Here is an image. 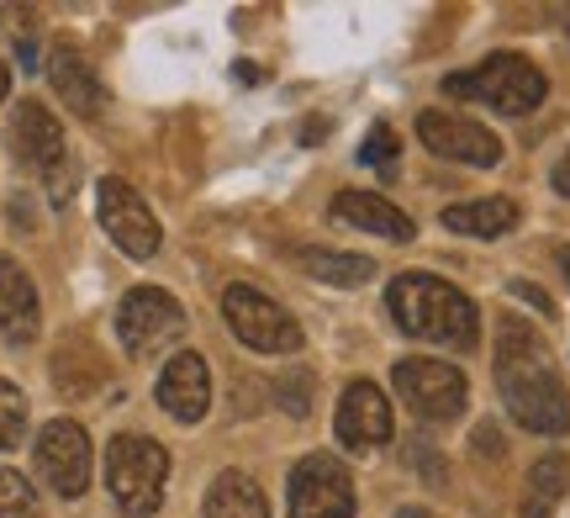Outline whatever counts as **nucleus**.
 Masks as SVG:
<instances>
[{
    "mask_svg": "<svg viewBox=\"0 0 570 518\" xmlns=\"http://www.w3.org/2000/svg\"><path fill=\"white\" fill-rule=\"evenodd\" d=\"M497 392L529 434H566L570 429L566 381L554 375L550 350L539 344V333L523 317H508L497 329Z\"/></svg>",
    "mask_w": 570,
    "mask_h": 518,
    "instance_id": "f257e3e1",
    "label": "nucleus"
},
{
    "mask_svg": "<svg viewBox=\"0 0 570 518\" xmlns=\"http://www.w3.org/2000/svg\"><path fill=\"white\" fill-rule=\"evenodd\" d=\"M386 307L396 317V329L428 344H444V350H475L481 339V312L460 286H449L428 270H407L396 275L386 291Z\"/></svg>",
    "mask_w": 570,
    "mask_h": 518,
    "instance_id": "f03ea898",
    "label": "nucleus"
},
{
    "mask_svg": "<svg viewBox=\"0 0 570 518\" xmlns=\"http://www.w3.org/2000/svg\"><path fill=\"white\" fill-rule=\"evenodd\" d=\"M544 69L523 53H491L481 59L475 69L465 75H449L444 80V96H465V101H481V106H497L508 117H529L533 106L544 101Z\"/></svg>",
    "mask_w": 570,
    "mask_h": 518,
    "instance_id": "7ed1b4c3",
    "label": "nucleus"
},
{
    "mask_svg": "<svg viewBox=\"0 0 570 518\" xmlns=\"http://www.w3.org/2000/svg\"><path fill=\"white\" fill-rule=\"evenodd\" d=\"M164 481H169V450L142 434H117L106 444V492L127 518L159 514Z\"/></svg>",
    "mask_w": 570,
    "mask_h": 518,
    "instance_id": "20e7f679",
    "label": "nucleus"
},
{
    "mask_svg": "<svg viewBox=\"0 0 570 518\" xmlns=\"http://www.w3.org/2000/svg\"><path fill=\"white\" fill-rule=\"evenodd\" d=\"M391 381H396V397L407 402L417 418H460L470 402V387H465V371L449 365V360H428V354H407L391 365Z\"/></svg>",
    "mask_w": 570,
    "mask_h": 518,
    "instance_id": "39448f33",
    "label": "nucleus"
},
{
    "mask_svg": "<svg viewBox=\"0 0 570 518\" xmlns=\"http://www.w3.org/2000/svg\"><path fill=\"white\" fill-rule=\"evenodd\" d=\"M11 148H17L21 165H32L48 180L53 202H69V186H75V165L63 154V127L59 117L42 101H21L11 111Z\"/></svg>",
    "mask_w": 570,
    "mask_h": 518,
    "instance_id": "423d86ee",
    "label": "nucleus"
},
{
    "mask_svg": "<svg viewBox=\"0 0 570 518\" xmlns=\"http://www.w3.org/2000/svg\"><path fill=\"white\" fill-rule=\"evenodd\" d=\"M223 317H227V329L238 333L248 350H259V354H296L302 350V329H296V317H291L281 302H269L265 291L244 286V281L223 291Z\"/></svg>",
    "mask_w": 570,
    "mask_h": 518,
    "instance_id": "0eeeda50",
    "label": "nucleus"
},
{
    "mask_svg": "<svg viewBox=\"0 0 570 518\" xmlns=\"http://www.w3.org/2000/svg\"><path fill=\"white\" fill-rule=\"evenodd\" d=\"M185 333V307L159 286H132L117 307V339L127 354H159Z\"/></svg>",
    "mask_w": 570,
    "mask_h": 518,
    "instance_id": "6e6552de",
    "label": "nucleus"
},
{
    "mask_svg": "<svg viewBox=\"0 0 570 518\" xmlns=\"http://www.w3.org/2000/svg\"><path fill=\"white\" fill-rule=\"evenodd\" d=\"M96 217H101V228L117 238V250L132 254V260H154L164 244L159 233V217L148 212L138 190L117 180V175H106L101 186H96Z\"/></svg>",
    "mask_w": 570,
    "mask_h": 518,
    "instance_id": "1a4fd4ad",
    "label": "nucleus"
},
{
    "mask_svg": "<svg viewBox=\"0 0 570 518\" xmlns=\"http://www.w3.org/2000/svg\"><path fill=\"white\" fill-rule=\"evenodd\" d=\"M291 518H354V481H348L344 460H296V471H291Z\"/></svg>",
    "mask_w": 570,
    "mask_h": 518,
    "instance_id": "9d476101",
    "label": "nucleus"
},
{
    "mask_svg": "<svg viewBox=\"0 0 570 518\" xmlns=\"http://www.w3.org/2000/svg\"><path fill=\"white\" fill-rule=\"evenodd\" d=\"M417 138L428 144V154L454 159V165H470V169L502 165V138L487 133L481 123H470V117H454V111H423L417 117Z\"/></svg>",
    "mask_w": 570,
    "mask_h": 518,
    "instance_id": "9b49d317",
    "label": "nucleus"
},
{
    "mask_svg": "<svg viewBox=\"0 0 570 518\" xmlns=\"http://www.w3.org/2000/svg\"><path fill=\"white\" fill-rule=\"evenodd\" d=\"M38 471L59 498H80L90 487V434L75 418H53L38 434Z\"/></svg>",
    "mask_w": 570,
    "mask_h": 518,
    "instance_id": "f8f14e48",
    "label": "nucleus"
},
{
    "mask_svg": "<svg viewBox=\"0 0 570 518\" xmlns=\"http://www.w3.org/2000/svg\"><path fill=\"white\" fill-rule=\"evenodd\" d=\"M333 429H338V444H344V450H360V456L381 450V444L391 439V402H386V392H381L375 381H354V387H344Z\"/></svg>",
    "mask_w": 570,
    "mask_h": 518,
    "instance_id": "ddd939ff",
    "label": "nucleus"
},
{
    "mask_svg": "<svg viewBox=\"0 0 570 518\" xmlns=\"http://www.w3.org/2000/svg\"><path fill=\"white\" fill-rule=\"evenodd\" d=\"M159 408L175 423H202L206 408H212V375H206V360L196 350L175 354L169 365L159 371Z\"/></svg>",
    "mask_w": 570,
    "mask_h": 518,
    "instance_id": "4468645a",
    "label": "nucleus"
},
{
    "mask_svg": "<svg viewBox=\"0 0 570 518\" xmlns=\"http://www.w3.org/2000/svg\"><path fill=\"white\" fill-rule=\"evenodd\" d=\"M333 217H338V223H348V228L381 233V238H391V244H407V238H417V228H412L407 212L391 207L386 196H370V190H338V196H333Z\"/></svg>",
    "mask_w": 570,
    "mask_h": 518,
    "instance_id": "2eb2a0df",
    "label": "nucleus"
},
{
    "mask_svg": "<svg viewBox=\"0 0 570 518\" xmlns=\"http://www.w3.org/2000/svg\"><path fill=\"white\" fill-rule=\"evenodd\" d=\"M48 80L59 90V101L75 111V117H101L106 111V90L96 80V69L75 53V48H53L48 53Z\"/></svg>",
    "mask_w": 570,
    "mask_h": 518,
    "instance_id": "dca6fc26",
    "label": "nucleus"
},
{
    "mask_svg": "<svg viewBox=\"0 0 570 518\" xmlns=\"http://www.w3.org/2000/svg\"><path fill=\"white\" fill-rule=\"evenodd\" d=\"M0 333L11 344L38 339V291H32V275L11 254H0Z\"/></svg>",
    "mask_w": 570,
    "mask_h": 518,
    "instance_id": "f3484780",
    "label": "nucleus"
},
{
    "mask_svg": "<svg viewBox=\"0 0 570 518\" xmlns=\"http://www.w3.org/2000/svg\"><path fill=\"white\" fill-rule=\"evenodd\" d=\"M512 223H518V207L508 196H481V202H460L444 212V228L465 233V238H502Z\"/></svg>",
    "mask_w": 570,
    "mask_h": 518,
    "instance_id": "a211bd4d",
    "label": "nucleus"
},
{
    "mask_svg": "<svg viewBox=\"0 0 570 518\" xmlns=\"http://www.w3.org/2000/svg\"><path fill=\"white\" fill-rule=\"evenodd\" d=\"M202 518H269V502L244 471H223L206 492Z\"/></svg>",
    "mask_w": 570,
    "mask_h": 518,
    "instance_id": "6ab92c4d",
    "label": "nucleus"
},
{
    "mask_svg": "<svg viewBox=\"0 0 570 518\" xmlns=\"http://www.w3.org/2000/svg\"><path fill=\"white\" fill-rule=\"evenodd\" d=\"M296 265L312 275V281H327V286H365L375 275V260L365 254H338V250H296Z\"/></svg>",
    "mask_w": 570,
    "mask_h": 518,
    "instance_id": "aec40b11",
    "label": "nucleus"
},
{
    "mask_svg": "<svg viewBox=\"0 0 570 518\" xmlns=\"http://www.w3.org/2000/svg\"><path fill=\"white\" fill-rule=\"evenodd\" d=\"M570 492V460L544 456L529 471V498H523V518H550L560 508V498Z\"/></svg>",
    "mask_w": 570,
    "mask_h": 518,
    "instance_id": "412c9836",
    "label": "nucleus"
},
{
    "mask_svg": "<svg viewBox=\"0 0 570 518\" xmlns=\"http://www.w3.org/2000/svg\"><path fill=\"white\" fill-rule=\"evenodd\" d=\"M0 518H42L38 492L21 471H0Z\"/></svg>",
    "mask_w": 570,
    "mask_h": 518,
    "instance_id": "4be33fe9",
    "label": "nucleus"
},
{
    "mask_svg": "<svg viewBox=\"0 0 570 518\" xmlns=\"http://www.w3.org/2000/svg\"><path fill=\"white\" fill-rule=\"evenodd\" d=\"M21 434H27V397L0 381V450H17Z\"/></svg>",
    "mask_w": 570,
    "mask_h": 518,
    "instance_id": "5701e85b",
    "label": "nucleus"
},
{
    "mask_svg": "<svg viewBox=\"0 0 570 518\" xmlns=\"http://www.w3.org/2000/svg\"><path fill=\"white\" fill-rule=\"evenodd\" d=\"M396 154H402V138H396L386 123H375V127L365 133V144H360V165L391 169V165H396Z\"/></svg>",
    "mask_w": 570,
    "mask_h": 518,
    "instance_id": "b1692460",
    "label": "nucleus"
},
{
    "mask_svg": "<svg viewBox=\"0 0 570 518\" xmlns=\"http://www.w3.org/2000/svg\"><path fill=\"white\" fill-rule=\"evenodd\" d=\"M550 180H554V196H566V202H570V154H560V159H554Z\"/></svg>",
    "mask_w": 570,
    "mask_h": 518,
    "instance_id": "393cba45",
    "label": "nucleus"
},
{
    "mask_svg": "<svg viewBox=\"0 0 570 518\" xmlns=\"http://www.w3.org/2000/svg\"><path fill=\"white\" fill-rule=\"evenodd\" d=\"M6 90H11V69L0 63V101H6Z\"/></svg>",
    "mask_w": 570,
    "mask_h": 518,
    "instance_id": "a878e982",
    "label": "nucleus"
},
{
    "mask_svg": "<svg viewBox=\"0 0 570 518\" xmlns=\"http://www.w3.org/2000/svg\"><path fill=\"white\" fill-rule=\"evenodd\" d=\"M396 518H428V514H423V508H402V514H396Z\"/></svg>",
    "mask_w": 570,
    "mask_h": 518,
    "instance_id": "bb28decb",
    "label": "nucleus"
},
{
    "mask_svg": "<svg viewBox=\"0 0 570 518\" xmlns=\"http://www.w3.org/2000/svg\"><path fill=\"white\" fill-rule=\"evenodd\" d=\"M560 265H566V275H570V250H560Z\"/></svg>",
    "mask_w": 570,
    "mask_h": 518,
    "instance_id": "cd10ccee",
    "label": "nucleus"
}]
</instances>
